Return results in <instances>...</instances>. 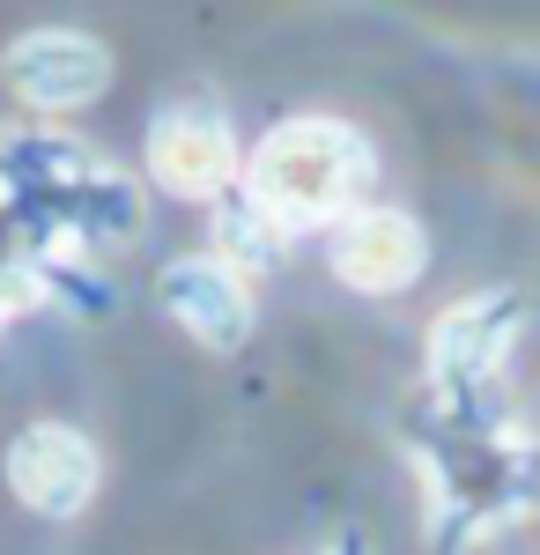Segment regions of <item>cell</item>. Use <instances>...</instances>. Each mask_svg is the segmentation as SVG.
I'll list each match as a JSON object with an SVG mask.
<instances>
[{"mask_svg":"<svg viewBox=\"0 0 540 555\" xmlns=\"http://www.w3.org/2000/svg\"><path fill=\"white\" fill-rule=\"evenodd\" d=\"M104 481V460L75 423H30L8 444V489L38 518H82Z\"/></svg>","mask_w":540,"mask_h":555,"instance_id":"7","label":"cell"},{"mask_svg":"<svg viewBox=\"0 0 540 555\" xmlns=\"http://www.w3.org/2000/svg\"><path fill=\"white\" fill-rule=\"evenodd\" d=\"M156 297H164L170 326H185L201 348L215 356H230V348L252 341V326H259V297H252V282L237 267H222L215 253H185L170 259L164 274H156Z\"/></svg>","mask_w":540,"mask_h":555,"instance_id":"6","label":"cell"},{"mask_svg":"<svg viewBox=\"0 0 540 555\" xmlns=\"http://www.w3.org/2000/svg\"><path fill=\"white\" fill-rule=\"evenodd\" d=\"M282 253H290V237H282V230H274L259 208H252L245 193L215 215V259H222V267H237L245 282H252V274H267Z\"/></svg>","mask_w":540,"mask_h":555,"instance_id":"8","label":"cell"},{"mask_svg":"<svg viewBox=\"0 0 540 555\" xmlns=\"http://www.w3.org/2000/svg\"><path fill=\"white\" fill-rule=\"evenodd\" d=\"M518 334H526V297L518 289H466L459 304H445L429 319V348H422L429 392H445L452 408H474L503 378Z\"/></svg>","mask_w":540,"mask_h":555,"instance_id":"2","label":"cell"},{"mask_svg":"<svg viewBox=\"0 0 540 555\" xmlns=\"http://www.w3.org/2000/svg\"><path fill=\"white\" fill-rule=\"evenodd\" d=\"M149 178L178 193V201H222L237 178H245V149L237 127L215 96H178L156 112L149 127Z\"/></svg>","mask_w":540,"mask_h":555,"instance_id":"3","label":"cell"},{"mask_svg":"<svg viewBox=\"0 0 540 555\" xmlns=\"http://www.w3.org/2000/svg\"><path fill=\"white\" fill-rule=\"evenodd\" d=\"M326 267H333V282L356 289V297H400L429 267V230L408 208L371 201V208H356L348 222L326 230Z\"/></svg>","mask_w":540,"mask_h":555,"instance_id":"5","label":"cell"},{"mask_svg":"<svg viewBox=\"0 0 540 555\" xmlns=\"http://www.w3.org/2000/svg\"><path fill=\"white\" fill-rule=\"evenodd\" d=\"M0 82L38 112H82L112 89V44L89 30H67V23H44L0 52Z\"/></svg>","mask_w":540,"mask_h":555,"instance_id":"4","label":"cell"},{"mask_svg":"<svg viewBox=\"0 0 540 555\" xmlns=\"http://www.w3.org/2000/svg\"><path fill=\"white\" fill-rule=\"evenodd\" d=\"M245 201L282 237H304V230H333L356 208H371L377 185V149L348 119H326V112H304V119H282V127L259 133V149L245 156Z\"/></svg>","mask_w":540,"mask_h":555,"instance_id":"1","label":"cell"},{"mask_svg":"<svg viewBox=\"0 0 540 555\" xmlns=\"http://www.w3.org/2000/svg\"><path fill=\"white\" fill-rule=\"evenodd\" d=\"M319 555H371V548H363V533H340V541H333V548H319Z\"/></svg>","mask_w":540,"mask_h":555,"instance_id":"9","label":"cell"}]
</instances>
